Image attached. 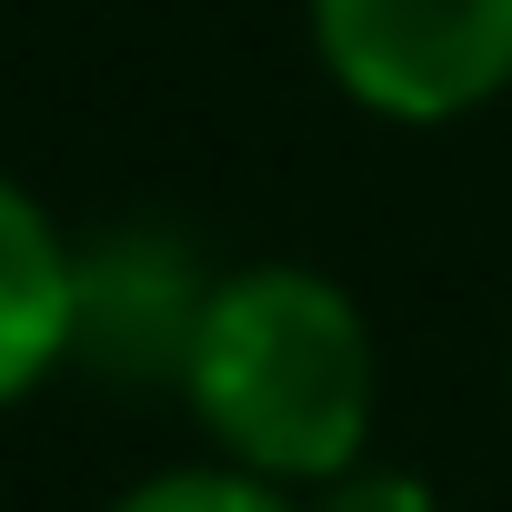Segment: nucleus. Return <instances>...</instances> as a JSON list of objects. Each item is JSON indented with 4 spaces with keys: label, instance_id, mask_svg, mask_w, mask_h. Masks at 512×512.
<instances>
[{
    "label": "nucleus",
    "instance_id": "obj_1",
    "mask_svg": "<svg viewBox=\"0 0 512 512\" xmlns=\"http://www.w3.org/2000/svg\"><path fill=\"white\" fill-rule=\"evenodd\" d=\"M181 402L211 442V462L322 492L352 462H372V412H382V352L362 302L312 272V262H251L201 292L191 352H181Z\"/></svg>",
    "mask_w": 512,
    "mask_h": 512
},
{
    "label": "nucleus",
    "instance_id": "obj_2",
    "mask_svg": "<svg viewBox=\"0 0 512 512\" xmlns=\"http://www.w3.org/2000/svg\"><path fill=\"white\" fill-rule=\"evenodd\" d=\"M312 51L372 121H472L512 91V0H302Z\"/></svg>",
    "mask_w": 512,
    "mask_h": 512
},
{
    "label": "nucleus",
    "instance_id": "obj_3",
    "mask_svg": "<svg viewBox=\"0 0 512 512\" xmlns=\"http://www.w3.org/2000/svg\"><path fill=\"white\" fill-rule=\"evenodd\" d=\"M201 272L161 231H111L81 251V352L121 382H181L191 322H201Z\"/></svg>",
    "mask_w": 512,
    "mask_h": 512
},
{
    "label": "nucleus",
    "instance_id": "obj_4",
    "mask_svg": "<svg viewBox=\"0 0 512 512\" xmlns=\"http://www.w3.org/2000/svg\"><path fill=\"white\" fill-rule=\"evenodd\" d=\"M81 352V241L0 171V412Z\"/></svg>",
    "mask_w": 512,
    "mask_h": 512
},
{
    "label": "nucleus",
    "instance_id": "obj_5",
    "mask_svg": "<svg viewBox=\"0 0 512 512\" xmlns=\"http://www.w3.org/2000/svg\"><path fill=\"white\" fill-rule=\"evenodd\" d=\"M111 512H302V492L251 482V472H231V462H171V472L131 482Z\"/></svg>",
    "mask_w": 512,
    "mask_h": 512
},
{
    "label": "nucleus",
    "instance_id": "obj_6",
    "mask_svg": "<svg viewBox=\"0 0 512 512\" xmlns=\"http://www.w3.org/2000/svg\"><path fill=\"white\" fill-rule=\"evenodd\" d=\"M302 512H442V492L422 472H402V462H352L342 482L302 492Z\"/></svg>",
    "mask_w": 512,
    "mask_h": 512
}]
</instances>
